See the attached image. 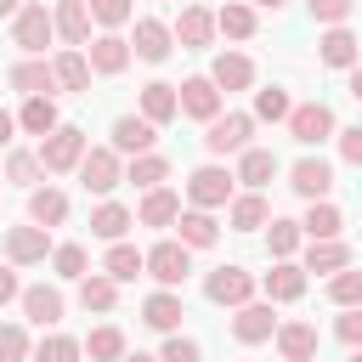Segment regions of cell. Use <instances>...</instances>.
I'll return each instance as SVG.
<instances>
[{"label":"cell","mask_w":362,"mask_h":362,"mask_svg":"<svg viewBox=\"0 0 362 362\" xmlns=\"http://www.w3.org/2000/svg\"><path fill=\"white\" fill-rule=\"evenodd\" d=\"M17 300H23V317H28V322H40V328H57V322H62V305H68V300H62V288H51V283L23 288Z\"/></svg>","instance_id":"obj_16"},{"label":"cell","mask_w":362,"mask_h":362,"mask_svg":"<svg viewBox=\"0 0 362 362\" xmlns=\"http://www.w3.org/2000/svg\"><path fill=\"white\" fill-rule=\"evenodd\" d=\"M215 34H226V40H249V34H255V6L226 0V6L215 11Z\"/></svg>","instance_id":"obj_38"},{"label":"cell","mask_w":362,"mask_h":362,"mask_svg":"<svg viewBox=\"0 0 362 362\" xmlns=\"http://www.w3.org/2000/svg\"><path fill=\"white\" fill-rule=\"evenodd\" d=\"M170 34H175L187 51H204V45L215 40V11H209V6H181V17L170 23Z\"/></svg>","instance_id":"obj_14"},{"label":"cell","mask_w":362,"mask_h":362,"mask_svg":"<svg viewBox=\"0 0 362 362\" xmlns=\"http://www.w3.org/2000/svg\"><path fill=\"white\" fill-rule=\"evenodd\" d=\"M187 272H192V249H187V243L164 238V243H153V249H147V277H153L158 288H181V283H187Z\"/></svg>","instance_id":"obj_4"},{"label":"cell","mask_w":362,"mask_h":362,"mask_svg":"<svg viewBox=\"0 0 362 362\" xmlns=\"http://www.w3.org/2000/svg\"><path fill=\"white\" fill-rule=\"evenodd\" d=\"M175 113H181V102H175V85H164V79L141 85V119H147V124H170Z\"/></svg>","instance_id":"obj_28"},{"label":"cell","mask_w":362,"mask_h":362,"mask_svg":"<svg viewBox=\"0 0 362 362\" xmlns=\"http://www.w3.org/2000/svg\"><path fill=\"white\" fill-rule=\"evenodd\" d=\"M85 6H90V17H96L107 34H113V28H124V23L136 17V6H130V0H85Z\"/></svg>","instance_id":"obj_46"},{"label":"cell","mask_w":362,"mask_h":362,"mask_svg":"<svg viewBox=\"0 0 362 362\" xmlns=\"http://www.w3.org/2000/svg\"><path fill=\"white\" fill-rule=\"evenodd\" d=\"M260 288H266V300H272V305H283V300H300V294H305V272H300L294 260H277V266L260 277Z\"/></svg>","instance_id":"obj_24"},{"label":"cell","mask_w":362,"mask_h":362,"mask_svg":"<svg viewBox=\"0 0 362 362\" xmlns=\"http://www.w3.org/2000/svg\"><path fill=\"white\" fill-rule=\"evenodd\" d=\"M51 266H57V277L79 283V277H85V266H90V255H85L79 243H57V249H51Z\"/></svg>","instance_id":"obj_45"},{"label":"cell","mask_w":362,"mask_h":362,"mask_svg":"<svg viewBox=\"0 0 362 362\" xmlns=\"http://www.w3.org/2000/svg\"><path fill=\"white\" fill-rule=\"evenodd\" d=\"M51 23H57V34L68 40V51L90 45V6H85V0H62V6L51 11Z\"/></svg>","instance_id":"obj_19"},{"label":"cell","mask_w":362,"mask_h":362,"mask_svg":"<svg viewBox=\"0 0 362 362\" xmlns=\"http://www.w3.org/2000/svg\"><path fill=\"white\" fill-rule=\"evenodd\" d=\"M11 90H23V96H51L57 90V79H51V62L45 57H23V62H11Z\"/></svg>","instance_id":"obj_22"},{"label":"cell","mask_w":362,"mask_h":362,"mask_svg":"<svg viewBox=\"0 0 362 362\" xmlns=\"http://www.w3.org/2000/svg\"><path fill=\"white\" fill-rule=\"evenodd\" d=\"M232 175H238L243 187H266V181L277 175V153H272V147H243V153H238V170H232Z\"/></svg>","instance_id":"obj_29"},{"label":"cell","mask_w":362,"mask_h":362,"mask_svg":"<svg viewBox=\"0 0 362 362\" xmlns=\"http://www.w3.org/2000/svg\"><path fill=\"white\" fill-rule=\"evenodd\" d=\"M23 294V283H17V266H0V305H11Z\"/></svg>","instance_id":"obj_53"},{"label":"cell","mask_w":362,"mask_h":362,"mask_svg":"<svg viewBox=\"0 0 362 362\" xmlns=\"http://www.w3.org/2000/svg\"><path fill=\"white\" fill-rule=\"evenodd\" d=\"M51 34H57V23H51V11H45L40 0H23V11L11 17V45H17L23 57H45V45H51Z\"/></svg>","instance_id":"obj_1"},{"label":"cell","mask_w":362,"mask_h":362,"mask_svg":"<svg viewBox=\"0 0 362 362\" xmlns=\"http://www.w3.org/2000/svg\"><path fill=\"white\" fill-rule=\"evenodd\" d=\"M6 175H11L17 187H28V192H34V187L45 181V164H40V153H23V147H17V153L6 158Z\"/></svg>","instance_id":"obj_44"},{"label":"cell","mask_w":362,"mask_h":362,"mask_svg":"<svg viewBox=\"0 0 362 362\" xmlns=\"http://www.w3.org/2000/svg\"><path fill=\"white\" fill-rule=\"evenodd\" d=\"M317 57H322L328 68H356V62H362V40L339 23V28H328V34L317 40Z\"/></svg>","instance_id":"obj_20"},{"label":"cell","mask_w":362,"mask_h":362,"mask_svg":"<svg viewBox=\"0 0 362 362\" xmlns=\"http://www.w3.org/2000/svg\"><path fill=\"white\" fill-rule=\"evenodd\" d=\"M232 170H221V164H198L192 175H187V198H192V209H221V204H232Z\"/></svg>","instance_id":"obj_6"},{"label":"cell","mask_w":362,"mask_h":362,"mask_svg":"<svg viewBox=\"0 0 362 362\" xmlns=\"http://www.w3.org/2000/svg\"><path fill=\"white\" fill-rule=\"evenodd\" d=\"M79 351H85L90 362H119V356H124V334H119L113 322H102V328H90V339H85Z\"/></svg>","instance_id":"obj_41"},{"label":"cell","mask_w":362,"mask_h":362,"mask_svg":"<svg viewBox=\"0 0 362 362\" xmlns=\"http://www.w3.org/2000/svg\"><path fill=\"white\" fill-rule=\"evenodd\" d=\"M249 136H255V113H215V119L204 124V147H209L215 158H226V153H243V147H255Z\"/></svg>","instance_id":"obj_2"},{"label":"cell","mask_w":362,"mask_h":362,"mask_svg":"<svg viewBox=\"0 0 362 362\" xmlns=\"http://www.w3.org/2000/svg\"><path fill=\"white\" fill-rule=\"evenodd\" d=\"M79 158H85V130H79V124H57V130L40 141V164H45V175L79 170Z\"/></svg>","instance_id":"obj_3"},{"label":"cell","mask_w":362,"mask_h":362,"mask_svg":"<svg viewBox=\"0 0 362 362\" xmlns=\"http://www.w3.org/2000/svg\"><path fill=\"white\" fill-rule=\"evenodd\" d=\"M209 85H215V90H249V85H255V62H249L243 51H221V57L209 62Z\"/></svg>","instance_id":"obj_18"},{"label":"cell","mask_w":362,"mask_h":362,"mask_svg":"<svg viewBox=\"0 0 362 362\" xmlns=\"http://www.w3.org/2000/svg\"><path fill=\"white\" fill-rule=\"evenodd\" d=\"M130 226H136V215H130L124 204H113V198H102V204L90 209V232H96L102 243H124Z\"/></svg>","instance_id":"obj_23"},{"label":"cell","mask_w":362,"mask_h":362,"mask_svg":"<svg viewBox=\"0 0 362 362\" xmlns=\"http://www.w3.org/2000/svg\"><path fill=\"white\" fill-rule=\"evenodd\" d=\"M204 294H209L215 305H232V311H238V305L255 300V277H249L243 266H215V272L204 277Z\"/></svg>","instance_id":"obj_7"},{"label":"cell","mask_w":362,"mask_h":362,"mask_svg":"<svg viewBox=\"0 0 362 362\" xmlns=\"http://www.w3.org/2000/svg\"><path fill=\"white\" fill-rule=\"evenodd\" d=\"M51 255V232L45 226H6V260L11 266H34V260H45Z\"/></svg>","instance_id":"obj_10"},{"label":"cell","mask_w":362,"mask_h":362,"mask_svg":"<svg viewBox=\"0 0 362 362\" xmlns=\"http://www.w3.org/2000/svg\"><path fill=\"white\" fill-rule=\"evenodd\" d=\"M181 317H187V305H181L175 288H158V294L141 300V322L158 328V334H181Z\"/></svg>","instance_id":"obj_17"},{"label":"cell","mask_w":362,"mask_h":362,"mask_svg":"<svg viewBox=\"0 0 362 362\" xmlns=\"http://www.w3.org/2000/svg\"><path fill=\"white\" fill-rule=\"evenodd\" d=\"M119 362H158V356H147V351H124Z\"/></svg>","instance_id":"obj_57"},{"label":"cell","mask_w":362,"mask_h":362,"mask_svg":"<svg viewBox=\"0 0 362 362\" xmlns=\"http://www.w3.org/2000/svg\"><path fill=\"white\" fill-rule=\"evenodd\" d=\"M17 124H23L28 136H40V141H45V136H51L62 119H57V102H51V96H23V113H17Z\"/></svg>","instance_id":"obj_33"},{"label":"cell","mask_w":362,"mask_h":362,"mask_svg":"<svg viewBox=\"0 0 362 362\" xmlns=\"http://www.w3.org/2000/svg\"><path fill=\"white\" fill-rule=\"evenodd\" d=\"M141 272H147V255L136 243H113L107 260H102V277H113V283H136Z\"/></svg>","instance_id":"obj_31"},{"label":"cell","mask_w":362,"mask_h":362,"mask_svg":"<svg viewBox=\"0 0 362 362\" xmlns=\"http://www.w3.org/2000/svg\"><path fill=\"white\" fill-rule=\"evenodd\" d=\"M204 351H198V339H187V334H164V351H158V362H198Z\"/></svg>","instance_id":"obj_50"},{"label":"cell","mask_w":362,"mask_h":362,"mask_svg":"<svg viewBox=\"0 0 362 362\" xmlns=\"http://www.w3.org/2000/svg\"><path fill=\"white\" fill-rule=\"evenodd\" d=\"M175 215H181V198H175L170 187H153V192L141 198V209H136L141 226H175Z\"/></svg>","instance_id":"obj_34"},{"label":"cell","mask_w":362,"mask_h":362,"mask_svg":"<svg viewBox=\"0 0 362 362\" xmlns=\"http://www.w3.org/2000/svg\"><path fill=\"white\" fill-rule=\"evenodd\" d=\"M85 62H90V74H124L130 68V40L124 34H96Z\"/></svg>","instance_id":"obj_21"},{"label":"cell","mask_w":362,"mask_h":362,"mask_svg":"<svg viewBox=\"0 0 362 362\" xmlns=\"http://www.w3.org/2000/svg\"><path fill=\"white\" fill-rule=\"evenodd\" d=\"M11 130H17V119H11V113H6V107H0V147H6V141H11Z\"/></svg>","instance_id":"obj_54"},{"label":"cell","mask_w":362,"mask_h":362,"mask_svg":"<svg viewBox=\"0 0 362 362\" xmlns=\"http://www.w3.org/2000/svg\"><path fill=\"white\" fill-rule=\"evenodd\" d=\"M124 181H136V187H164L170 181V158H158V153H141V158H130L124 164Z\"/></svg>","instance_id":"obj_39"},{"label":"cell","mask_w":362,"mask_h":362,"mask_svg":"<svg viewBox=\"0 0 362 362\" xmlns=\"http://www.w3.org/2000/svg\"><path fill=\"white\" fill-rule=\"evenodd\" d=\"M28 221L45 226V232L62 226V221H68V192H57V187H34V192H28Z\"/></svg>","instance_id":"obj_26"},{"label":"cell","mask_w":362,"mask_h":362,"mask_svg":"<svg viewBox=\"0 0 362 362\" xmlns=\"http://www.w3.org/2000/svg\"><path fill=\"white\" fill-rule=\"evenodd\" d=\"M328 300H334L339 311H351V305H362V272H356V266H345V272H334V277H328Z\"/></svg>","instance_id":"obj_42"},{"label":"cell","mask_w":362,"mask_h":362,"mask_svg":"<svg viewBox=\"0 0 362 362\" xmlns=\"http://www.w3.org/2000/svg\"><path fill=\"white\" fill-rule=\"evenodd\" d=\"M351 362H362V345H356V351H351Z\"/></svg>","instance_id":"obj_59"},{"label":"cell","mask_w":362,"mask_h":362,"mask_svg":"<svg viewBox=\"0 0 362 362\" xmlns=\"http://www.w3.org/2000/svg\"><path fill=\"white\" fill-rule=\"evenodd\" d=\"M170 45H175L170 23H158V17H136V40H130V57H141V62H164V57H170Z\"/></svg>","instance_id":"obj_15"},{"label":"cell","mask_w":362,"mask_h":362,"mask_svg":"<svg viewBox=\"0 0 362 362\" xmlns=\"http://www.w3.org/2000/svg\"><path fill=\"white\" fill-rule=\"evenodd\" d=\"M300 232H305L311 243H328V238H339V232H345V215H339V204H328V198H317V204L305 209V221H300Z\"/></svg>","instance_id":"obj_27"},{"label":"cell","mask_w":362,"mask_h":362,"mask_svg":"<svg viewBox=\"0 0 362 362\" xmlns=\"http://www.w3.org/2000/svg\"><path fill=\"white\" fill-rule=\"evenodd\" d=\"M79 305H85V311H113V305H119V283L102 277V272H85V277H79Z\"/></svg>","instance_id":"obj_37"},{"label":"cell","mask_w":362,"mask_h":362,"mask_svg":"<svg viewBox=\"0 0 362 362\" xmlns=\"http://www.w3.org/2000/svg\"><path fill=\"white\" fill-rule=\"evenodd\" d=\"M28 356H34L28 334H23L17 322H0V362H28Z\"/></svg>","instance_id":"obj_48"},{"label":"cell","mask_w":362,"mask_h":362,"mask_svg":"<svg viewBox=\"0 0 362 362\" xmlns=\"http://www.w3.org/2000/svg\"><path fill=\"white\" fill-rule=\"evenodd\" d=\"M334 136H339V158L362 170V124H351V130H334Z\"/></svg>","instance_id":"obj_52"},{"label":"cell","mask_w":362,"mask_h":362,"mask_svg":"<svg viewBox=\"0 0 362 362\" xmlns=\"http://www.w3.org/2000/svg\"><path fill=\"white\" fill-rule=\"evenodd\" d=\"M51 79H57V90H85V85H90L85 51H57V57H51Z\"/></svg>","instance_id":"obj_32"},{"label":"cell","mask_w":362,"mask_h":362,"mask_svg":"<svg viewBox=\"0 0 362 362\" xmlns=\"http://www.w3.org/2000/svg\"><path fill=\"white\" fill-rule=\"evenodd\" d=\"M277 351H283V362H311L317 356V328L311 322H277Z\"/></svg>","instance_id":"obj_25"},{"label":"cell","mask_w":362,"mask_h":362,"mask_svg":"<svg viewBox=\"0 0 362 362\" xmlns=\"http://www.w3.org/2000/svg\"><path fill=\"white\" fill-rule=\"evenodd\" d=\"M288 187H294L300 198H311V204H317V198H328V192H334V164H328V158H311V153H305V158H300V164L288 170Z\"/></svg>","instance_id":"obj_13"},{"label":"cell","mask_w":362,"mask_h":362,"mask_svg":"<svg viewBox=\"0 0 362 362\" xmlns=\"http://www.w3.org/2000/svg\"><path fill=\"white\" fill-rule=\"evenodd\" d=\"M351 96H356V102H362V62H356V68H351Z\"/></svg>","instance_id":"obj_55"},{"label":"cell","mask_w":362,"mask_h":362,"mask_svg":"<svg viewBox=\"0 0 362 362\" xmlns=\"http://www.w3.org/2000/svg\"><path fill=\"white\" fill-rule=\"evenodd\" d=\"M300 221H283V215H272V226H266V249H272V260H294V249H300Z\"/></svg>","instance_id":"obj_40"},{"label":"cell","mask_w":362,"mask_h":362,"mask_svg":"<svg viewBox=\"0 0 362 362\" xmlns=\"http://www.w3.org/2000/svg\"><path fill=\"white\" fill-rule=\"evenodd\" d=\"M175 226H181V238H175V243H187V249H209V243L221 238V226H215V215H209V209H181V215H175Z\"/></svg>","instance_id":"obj_30"},{"label":"cell","mask_w":362,"mask_h":362,"mask_svg":"<svg viewBox=\"0 0 362 362\" xmlns=\"http://www.w3.org/2000/svg\"><path fill=\"white\" fill-rule=\"evenodd\" d=\"M226 221H232L238 232H260V226L272 221V209H266V198H260V192H238V198L226 204Z\"/></svg>","instance_id":"obj_35"},{"label":"cell","mask_w":362,"mask_h":362,"mask_svg":"<svg viewBox=\"0 0 362 362\" xmlns=\"http://www.w3.org/2000/svg\"><path fill=\"white\" fill-rule=\"evenodd\" d=\"M334 334H339V339H345V345L356 351V345H362V305H351V311H345V317L334 322Z\"/></svg>","instance_id":"obj_51"},{"label":"cell","mask_w":362,"mask_h":362,"mask_svg":"<svg viewBox=\"0 0 362 362\" xmlns=\"http://www.w3.org/2000/svg\"><path fill=\"white\" fill-rule=\"evenodd\" d=\"M345 266H351V249H345L339 238L311 243V249H305V260H300V272H328V277H334V272H345Z\"/></svg>","instance_id":"obj_36"},{"label":"cell","mask_w":362,"mask_h":362,"mask_svg":"<svg viewBox=\"0 0 362 362\" xmlns=\"http://www.w3.org/2000/svg\"><path fill=\"white\" fill-rule=\"evenodd\" d=\"M294 113V102H288V90H277V85H266V90H255V119H288Z\"/></svg>","instance_id":"obj_47"},{"label":"cell","mask_w":362,"mask_h":362,"mask_svg":"<svg viewBox=\"0 0 362 362\" xmlns=\"http://www.w3.org/2000/svg\"><path fill=\"white\" fill-rule=\"evenodd\" d=\"M305 11H311L317 23H328V28H339V23L356 11V0H305Z\"/></svg>","instance_id":"obj_49"},{"label":"cell","mask_w":362,"mask_h":362,"mask_svg":"<svg viewBox=\"0 0 362 362\" xmlns=\"http://www.w3.org/2000/svg\"><path fill=\"white\" fill-rule=\"evenodd\" d=\"M85 351H79V339L74 334H45L40 345H34V356L28 362H79Z\"/></svg>","instance_id":"obj_43"},{"label":"cell","mask_w":362,"mask_h":362,"mask_svg":"<svg viewBox=\"0 0 362 362\" xmlns=\"http://www.w3.org/2000/svg\"><path fill=\"white\" fill-rule=\"evenodd\" d=\"M272 334H277L272 300H249V305L232 311V339H238V345H260V339H272Z\"/></svg>","instance_id":"obj_9"},{"label":"cell","mask_w":362,"mask_h":362,"mask_svg":"<svg viewBox=\"0 0 362 362\" xmlns=\"http://www.w3.org/2000/svg\"><path fill=\"white\" fill-rule=\"evenodd\" d=\"M288 136H294L300 147L328 141V136H334V107H328V102H300V107L288 113Z\"/></svg>","instance_id":"obj_8"},{"label":"cell","mask_w":362,"mask_h":362,"mask_svg":"<svg viewBox=\"0 0 362 362\" xmlns=\"http://www.w3.org/2000/svg\"><path fill=\"white\" fill-rule=\"evenodd\" d=\"M153 141H158V124H147L141 113H119L113 119V153L141 158V153H153Z\"/></svg>","instance_id":"obj_12"},{"label":"cell","mask_w":362,"mask_h":362,"mask_svg":"<svg viewBox=\"0 0 362 362\" xmlns=\"http://www.w3.org/2000/svg\"><path fill=\"white\" fill-rule=\"evenodd\" d=\"M255 6H266V11H277V6H288V0H255Z\"/></svg>","instance_id":"obj_58"},{"label":"cell","mask_w":362,"mask_h":362,"mask_svg":"<svg viewBox=\"0 0 362 362\" xmlns=\"http://www.w3.org/2000/svg\"><path fill=\"white\" fill-rule=\"evenodd\" d=\"M23 11V0H0V17H17Z\"/></svg>","instance_id":"obj_56"},{"label":"cell","mask_w":362,"mask_h":362,"mask_svg":"<svg viewBox=\"0 0 362 362\" xmlns=\"http://www.w3.org/2000/svg\"><path fill=\"white\" fill-rule=\"evenodd\" d=\"M119 181H124L119 153H113V147H85V158H79V187H85V192H96V198H107Z\"/></svg>","instance_id":"obj_5"},{"label":"cell","mask_w":362,"mask_h":362,"mask_svg":"<svg viewBox=\"0 0 362 362\" xmlns=\"http://www.w3.org/2000/svg\"><path fill=\"white\" fill-rule=\"evenodd\" d=\"M175 102H181V113H187V119H204V124L221 113V90L209 85V74H198V79H181V85H175Z\"/></svg>","instance_id":"obj_11"}]
</instances>
